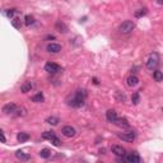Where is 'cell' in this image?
I'll return each instance as SVG.
<instances>
[{
  "label": "cell",
  "mask_w": 163,
  "mask_h": 163,
  "mask_svg": "<svg viewBox=\"0 0 163 163\" xmlns=\"http://www.w3.org/2000/svg\"><path fill=\"white\" fill-rule=\"evenodd\" d=\"M40 157H41V158H45V159L50 158V157H51V150H50V149H47V148L42 149V150L40 152Z\"/></svg>",
  "instance_id": "20"
},
{
  "label": "cell",
  "mask_w": 163,
  "mask_h": 163,
  "mask_svg": "<svg viewBox=\"0 0 163 163\" xmlns=\"http://www.w3.org/2000/svg\"><path fill=\"white\" fill-rule=\"evenodd\" d=\"M0 133H3V131H1V130H0Z\"/></svg>",
  "instance_id": "33"
},
{
  "label": "cell",
  "mask_w": 163,
  "mask_h": 163,
  "mask_svg": "<svg viewBox=\"0 0 163 163\" xmlns=\"http://www.w3.org/2000/svg\"><path fill=\"white\" fill-rule=\"evenodd\" d=\"M0 141H1V143H5V141H6L5 136H4V135H3V133H0Z\"/></svg>",
  "instance_id": "30"
},
{
  "label": "cell",
  "mask_w": 163,
  "mask_h": 163,
  "mask_svg": "<svg viewBox=\"0 0 163 163\" xmlns=\"http://www.w3.org/2000/svg\"><path fill=\"white\" fill-rule=\"evenodd\" d=\"M56 29L59 31V32H61V33H66L68 32V27L65 26L61 20H57L56 22Z\"/></svg>",
  "instance_id": "16"
},
{
  "label": "cell",
  "mask_w": 163,
  "mask_h": 163,
  "mask_svg": "<svg viewBox=\"0 0 163 163\" xmlns=\"http://www.w3.org/2000/svg\"><path fill=\"white\" fill-rule=\"evenodd\" d=\"M111 150H112V153L115 155H117V157H124V155L126 154L125 149L121 147V145H113V147L111 148Z\"/></svg>",
  "instance_id": "10"
},
{
  "label": "cell",
  "mask_w": 163,
  "mask_h": 163,
  "mask_svg": "<svg viewBox=\"0 0 163 163\" xmlns=\"http://www.w3.org/2000/svg\"><path fill=\"white\" fill-rule=\"evenodd\" d=\"M33 87H34V84H33V82H24L22 85H20V92L22 93H27V92H31L33 89Z\"/></svg>",
  "instance_id": "12"
},
{
  "label": "cell",
  "mask_w": 163,
  "mask_h": 163,
  "mask_svg": "<svg viewBox=\"0 0 163 163\" xmlns=\"http://www.w3.org/2000/svg\"><path fill=\"white\" fill-rule=\"evenodd\" d=\"M124 161L127 162V163H139L141 159H140V157L136 153H129V154L125 155Z\"/></svg>",
  "instance_id": "8"
},
{
  "label": "cell",
  "mask_w": 163,
  "mask_h": 163,
  "mask_svg": "<svg viewBox=\"0 0 163 163\" xmlns=\"http://www.w3.org/2000/svg\"><path fill=\"white\" fill-rule=\"evenodd\" d=\"M46 122L50 124V125H52V126H56V125L60 122V120H59V117L50 116V117H47V119H46Z\"/></svg>",
  "instance_id": "18"
},
{
  "label": "cell",
  "mask_w": 163,
  "mask_h": 163,
  "mask_svg": "<svg viewBox=\"0 0 163 163\" xmlns=\"http://www.w3.org/2000/svg\"><path fill=\"white\" fill-rule=\"evenodd\" d=\"M153 78H154V80L155 82H162L163 80V74H162V71L161 70H155L153 73Z\"/></svg>",
  "instance_id": "22"
},
{
  "label": "cell",
  "mask_w": 163,
  "mask_h": 163,
  "mask_svg": "<svg viewBox=\"0 0 163 163\" xmlns=\"http://www.w3.org/2000/svg\"><path fill=\"white\" fill-rule=\"evenodd\" d=\"M45 70L47 73H50V74H56V73L61 71V66L55 64V62H47V64L45 65Z\"/></svg>",
  "instance_id": "4"
},
{
  "label": "cell",
  "mask_w": 163,
  "mask_h": 163,
  "mask_svg": "<svg viewBox=\"0 0 163 163\" xmlns=\"http://www.w3.org/2000/svg\"><path fill=\"white\" fill-rule=\"evenodd\" d=\"M134 28H135L134 22H131V20H125V22H122L120 24L119 31L121 33H124V34H129V33L133 32Z\"/></svg>",
  "instance_id": "3"
},
{
  "label": "cell",
  "mask_w": 163,
  "mask_h": 163,
  "mask_svg": "<svg viewBox=\"0 0 163 163\" xmlns=\"http://www.w3.org/2000/svg\"><path fill=\"white\" fill-rule=\"evenodd\" d=\"M46 51L50 54H57L61 51V46L59 43H48L46 46Z\"/></svg>",
  "instance_id": "9"
},
{
  "label": "cell",
  "mask_w": 163,
  "mask_h": 163,
  "mask_svg": "<svg viewBox=\"0 0 163 163\" xmlns=\"http://www.w3.org/2000/svg\"><path fill=\"white\" fill-rule=\"evenodd\" d=\"M139 101H140V96H139V93H138V92L133 93V96H131V102H133L134 105H138V103H139Z\"/></svg>",
  "instance_id": "23"
},
{
  "label": "cell",
  "mask_w": 163,
  "mask_h": 163,
  "mask_svg": "<svg viewBox=\"0 0 163 163\" xmlns=\"http://www.w3.org/2000/svg\"><path fill=\"white\" fill-rule=\"evenodd\" d=\"M117 136H119L121 140L127 141V143H131V141L135 140L136 134H135L134 131H130V133H120V134H117Z\"/></svg>",
  "instance_id": "5"
},
{
  "label": "cell",
  "mask_w": 163,
  "mask_h": 163,
  "mask_svg": "<svg viewBox=\"0 0 163 163\" xmlns=\"http://www.w3.org/2000/svg\"><path fill=\"white\" fill-rule=\"evenodd\" d=\"M51 143H52V144L55 145V147H60V145H61V141H60V139H59V138H56V136H55L54 139L51 140Z\"/></svg>",
  "instance_id": "28"
},
{
  "label": "cell",
  "mask_w": 163,
  "mask_h": 163,
  "mask_svg": "<svg viewBox=\"0 0 163 163\" xmlns=\"http://www.w3.org/2000/svg\"><path fill=\"white\" fill-rule=\"evenodd\" d=\"M15 12H17V9H8V10H6V15H8V17H13Z\"/></svg>",
  "instance_id": "29"
},
{
  "label": "cell",
  "mask_w": 163,
  "mask_h": 163,
  "mask_svg": "<svg viewBox=\"0 0 163 163\" xmlns=\"http://www.w3.org/2000/svg\"><path fill=\"white\" fill-rule=\"evenodd\" d=\"M87 96H88V93H87L85 89H78V91L74 93V96L71 97V99L68 101V105L71 106V107H75V108L82 107L83 105H84Z\"/></svg>",
  "instance_id": "1"
},
{
  "label": "cell",
  "mask_w": 163,
  "mask_h": 163,
  "mask_svg": "<svg viewBox=\"0 0 163 163\" xmlns=\"http://www.w3.org/2000/svg\"><path fill=\"white\" fill-rule=\"evenodd\" d=\"M17 105L14 102H9V103H5L4 106H3V112L5 113V115H10V113H14L17 111Z\"/></svg>",
  "instance_id": "6"
},
{
  "label": "cell",
  "mask_w": 163,
  "mask_h": 163,
  "mask_svg": "<svg viewBox=\"0 0 163 163\" xmlns=\"http://www.w3.org/2000/svg\"><path fill=\"white\" fill-rule=\"evenodd\" d=\"M55 136H56V135H55L54 131H45V133L42 134V138H43V139H47V140H50V141L52 140Z\"/></svg>",
  "instance_id": "21"
},
{
  "label": "cell",
  "mask_w": 163,
  "mask_h": 163,
  "mask_svg": "<svg viewBox=\"0 0 163 163\" xmlns=\"http://www.w3.org/2000/svg\"><path fill=\"white\" fill-rule=\"evenodd\" d=\"M148 13V10L147 9H139L138 10V12H135V17H138V18H139V17H143V15H145Z\"/></svg>",
  "instance_id": "26"
},
{
  "label": "cell",
  "mask_w": 163,
  "mask_h": 163,
  "mask_svg": "<svg viewBox=\"0 0 163 163\" xmlns=\"http://www.w3.org/2000/svg\"><path fill=\"white\" fill-rule=\"evenodd\" d=\"M29 139V134L28 133H19L17 135V140L19 141V143H24V141H27Z\"/></svg>",
  "instance_id": "17"
},
{
  "label": "cell",
  "mask_w": 163,
  "mask_h": 163,
  "mask_svg": "<svg viewBox=\"0 0 163 163\" xmlns=\"http://www.w3.org/2000/svg\"><path fill=\"white\" fill-rule=\"evenodd\" d=\"M117 117H119V116H117V112H116L115 110H108L106 112V119H107V121H108V122H112L113 124L116 121Z\"/></svg>",
  "instance_id": "11"
},
{
  "label": "cell",
  "mask_w": 163,
  "mask_h": 163,
  "mask_svg": "<svg viewBox=\"0 0 163 163\" xmlns=\"http://www.w3.org/2000/svg\"><path fill=\"white\" fill-rule=\"evenodd\" d=\"M12 24H13V27H15L17 29H19L20 27H22V22H20V19L19 18H14L12 20Z\"/></svg>",
  "instance_id": "25"
},
{
  "label": "cell",
  "mask_w": 163,
  "mask_h": 163,
  "mask_svg": "<svg viewBox=\"0 0 163 163\" xmlns=\"http://www.w3.org/2000/svg\"><path fill=\"white\" fill-rule=\"evenodd\" d=\"M43 99H45V97H43V94L42 93H36L33 97H32V101L33 102H36V103H41V102H43Z\"/></svg>",
  "instance_id": "19"
},
{
  "label": "cell",
  "mask_w": 163,
  "mask_h": 163,
  "mask_svg": "<svg viewBox=\"0 0 163 163\" xmlns=\"http://www.w3.org/2000/svg\"><path fill=\"white\" fill-rule=\"evenodd\" d=\"M93 82H94V84H98V83H99V82H98V80H97V79H96V78H94V79H93Z\"/></svg>",
  "instance_id": "32"
},
{
  "label": "cell",
  "mask_w": 163,
  "mask_h": 163,
  "mask_svg": "<svg viewBox=\"0 0 163 163\" xmlns=\"http://www.w3.org/2000/svg\"><path fill=\"white\" fill-rule=\"evenodd\" d=\"M24 23H26V26H31V24L34 23V18L32 15H26L24 17Z\"/></svg>",
  "instance_id": "24"
},
{
  "label": "cell",
  "mask_w": 163,
  "mask_h": 163,
  "mask_svg": "<svg viewBox=\"0 0 163 163\" xmlns=\"http://www.w3.org/2000/svg\"><path fill=\"white\" fill-rule=\"evenodd\" d=\"M17 115L18 116H26L27 115V111H26V108H23V107H20V108H17Z\"/></svg>",
  "instance_id": "27"
},
{
  "label": "cell",
  "mask_w": 163,
  "mask_h": 163,
  "mask_svg": "<svg viewBox=\"0 0 163 163\" xmlns=\"http://www.w3.org/2000/svg\"><path fill=\"white\" fill-rule=\"evenodd\" d=\"M46 38H47V40H55V37H54V36H47Z\"/></svg>",
  "instance_id": "31"
},
{
  "label": "cell",
  "mask_w": 163,
  "mask_h": 163,
  "mask_svg": "<svg viewBox=\"0 0 163 163\" xmlns=\"http://www.w3.org/2000/svg\"><path fill=\"white\" fill-rule=\"evenodd\" d=\"M61 133L66 138H73V136H75V134H77V130H75L73 126H70V125H66V126H64L61 129Z\"/></svg>",
  "instance_id": "7"
},
{
  "label": "cell",
  "mask_w": 163,
  "mask_h": 163,
  "mask_svg": "<svg viewBox=\"0 0 163 163\" xmlns=\"http://www.w3.org/2000/svg\"><path fill=\"white\" fill-rule=\"evenodd\" d=\"M113 124L119 125V126H121V127H129V126H130V124L127 122V120H126V119H120V117H117L116 121H115Z\"/></svg>",
  "instance_id": "15"
},
{
  "label": "cell",
  "mask_w": 163,
  "mask_h": 163,
  "mask_svg": "<svg viewBox=\"0 0 163 163\" xmlns=\"http://www.w3.org/2000/svg\"><path fill=\"white\" fill-rule=\"evenodd\" d=\"M15 157L20 159V161H29L31 157H29V154H27V153H24L23 150H18V152H15Z\"/></svg>",
  "instance_id": "14"
},
{
  "label": "cell",
  "mask_w": 163,
  "mask_h": 163,
  "mask_svg": "<svg viewBox=\"0 0 163 163\" xmlns=\"http://www.w3.org/2000/svg\"><path fill=\"white\" fill-rule=\"evenodd\" d=\"M126 84L129 87H135L139 84V78L136 75H130V77L126 78Z\"/></svg>",
  "instance_id": "13"
},
{
  "label": "cell",
  "mask_w": 163,
  "mask_h": 163,
  "mask_svg": "<svg viewBox=\"0 0 163 163\" xmlns=\"http://www.w3.org/2000/svg\"><path fill=\"white\" fill-rule=\"evenodd\" d=\"M159 61H161V56H159L158 52H150V55H149L148 60H147V68L149 69V70H154L155 68L159 65Z\"/></svg>",
  "instance_id": "2"
}]
</instances>
